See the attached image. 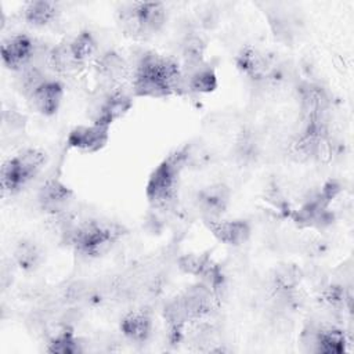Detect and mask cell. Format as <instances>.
Segmentation results:
<instances>
[{"label":"cell","instance_id":"7","mask_svg":"<svg viewBox=\"0 0 354 354\" xmlns=\"http://www.w3.org/2000/svg\"><path fill=\"white\" fill-rule=\"evenodd\" d=\"M178 268L188 275L201 278V282L207 285L214 295L224 283V275L220 266L213 261L209 253H187L178 257Z\"/></svg>","mask_w":354,"mask_h":354},{"label":"cell","instance_id":"3","mask_svg":"<svg viewBox=\"0 0 354 354\" xmlns=\"http://www.w3.org/2000/svg\"><path fill=\"white\" fill-rule=\"evenodd\" d=\"M187 160L188 151L184 147L171 152L152 170L145 185V196L153 207L167 209L176 203L180 174Z\"/></svg>","mask_w":354,"mask_h":354},{"label":"cell","instance_id":"24","mask_svg":"<svg viewBox=\"0 0 354 354\" xmlns=\"http://www.w3.org/2000/svg\"><path fill=\"white\" fill-rule=\"evenodd\" d=\"M187 88L195 93H212L217 87V76L214 69L205 64L189 73H185Z\"/></svg>","mask_w":354,"mask_h":354},{"label":"cell","instance_id":"27","mask_svg":"<svg viewBox=\"0 0 354 354\" xmlns=\"http://www.w3.org/2000/svg\"><path fill=\"white\" fill-rule=\"evenodd\" d=\"M299 282H300V272L296 267L288 266V267H281L278 270L275 277V285L282 292H289L295 289Z\"/></svg>","mask_w":354,"mask_h":354},{"label":"cell","instance_id":"13","mask_svg":"<svg viewBox=\"0 0 354 354\" xmlns=\"http://www.w3.org/2000/svg\"><path fill=\"white\" fill-rule=\"evenodd\" d=\"M108 126H101L97 123L79 124L73 127L66 138L69 148L84 153H94L101 151L109 141Z\"/></svg>","mask_w":354,"mask_h":354},{"label":"cell","instance_id":"17","mask_svg":"<svg viewBox=\"0 0 354 354\" xmlns=\"http://www.w3.org/2000/svg\"><path fill=\"white\" fill-rule=\"evenodd\" d=\"M95 71L104 82L111 84V87L120 86V83L131 75L129 64L115 50H108L98 55Z\"/></svg>","mask_w":354,"mask_h":354},{"label":"cell","instance_id":"14","mask_svg":"<svg viewBox=\"0 0 354 354\" xmlns=\"http://www.w3.org/2000/svg\"><path fill=\"white\" fill-rule=\"evenodd\" d=\"M133 106V97L120 86L111 87V91L102 98L100 106L95 111V115L91 119V123L101 126H108L118 119L123 118Z\"/></svg>","mask_w":354,"mask_h":354},{"label":"cell","instance_id":"12","mask_svg":"<svg viewBox=\"0 0 354 354\" xmlns=\"http://www.w3.org/2000/svg\"><path fill=\"white\" fill-rule=\"evenodd\" d=\"M35 55V41L25 33L7 37L1 43V59L6 68L21 72L30 65Z\"/></svg>","mask_w":354,"mask_h":354},{"label":"cell","instance_id":"21","mask_svg":"<svg viewBox=\"0 0 354 354\" xmlns=\"http://www.w3.org/2000/svg\"><path fill=\"white\" fill-rule=\"evenodd\" d=\"M47 59H48L50 66L59 73H71V72H76L82 68V65L76 61L68 40L55 44L48 51Z\"/></svg>","mask_w":354,"mask_h":354},{"label":"cell","instance_id":"15","mask_svg":"<svg viewBox=\"0 0 354 354\" xmlns=\"http://www.w3.org/2000/svg\"><path fill=\"white\" fill-rule=\"evenodd\" d=\"M64 98V86L54 79H46L29 95L30 106L43 116H53L58 112Z\"/></svg>","mask_w":354,"mask_h":354},{"label":"cell","instance_id":"16","mask_svg":"<svg viewBox=\"0 0 354 354\" xmlns=\"http://www.w3.org/2000/svg\"><path fill=\"white\" fill-rule=\"evenodd\" d=\"M301 119L328 116L330 97L328 91L315 83H304L299 88Z\"/></svg>","mask_w":354,"mask_h":354},{"label":"cell","instance_id":"4","mask_svg":"<svg viewBox=\"0 0 354 354\" xmlns=\"http://www.w3.org/2000/svg\"><path fill=\"white\" fill-rule=\"evenodd\" d=\"M214 292L199 282L171 299L165 307V318L174 332H180L187 322L202 319L213 307Z\"/></svg>","mask_w":354,"mask_h":354},{"label":"cell","instance_id":"23","mask_svg":"<svg viewBox=\"0 0 354 354\" xmlns=\"http://www.w3.org/2000/svg\"><path fill=\"white\" fill-rule=\"evenodd\" d=\"M69 41L71 50L76 58V61L83 66L88 62L97 53L98 44L94 35L90 30H82L76 33Z\"/></svg>","mask_w":354,"mask_h":354},{"label":"cell","instance_id":"1","mask_svg":"<svg viewBox=\"0 0 354 354\" xmlns=\"http://www.w3.org/2000/svg\"><path fill=\"white\" fill-rule=\"evenodd\" d=\"M131 91L137 97L163 98L187 88L181 64L156 51H144L131 72Z\"/></svg>","mask_w":354,"mask_h":354},{"label":"cell","instance_id":"11","mask_svg":"<svg viewBox=\"0 0 354 354\" xmlns=\"http://www.w3.org/2000/svg\"><path fill=\"white\" fill-rule=\"evenodd\" d=\"M210 234L224 245L241 246L252 235V225L243 218H203Z\"/></svg>","mask_w":354,"mask_h":354},{"label":"cell","instance_id":"26","mask_svg":"<svg viewBox=\"0 0 354 354\" xmlns=\"http://www.w3.org/2000/svg\"><path fill=\"white\" fill-rule=\"evenodd\" d=\"M47 351L59 353V354H75L82 351L79 339L71 329H64L50 339L47 343Z\"/></svg>","mask_w":354,"mask_h":354},{"label":"cell","instance_id":"5","mask_svg":"<svg viewBox=\"0 0 354 354\" xmlns=\"http://www.w3.org/2000/svg\"><path fill=\"white\" fill-rule=\"evenodd\" d=\"M46 152L28 147L8 158L1 165L0 185L3 195H14L25 188L44 167Z\"/></svg>","mask_w":354,"mask_h":354},{"label":"cell","instance_id":"6","mask_svg":"<svg viewBox=\"0 0 354 354\" xmlns=\"http://www.w3.org/2000/svg\"><path fill=\"white\" fill-rule=\"evenodd\" d=\"M167 19L166 7L162 3L140 1L122 6L119 22L130 35L145 37L162 30Z\"/></svg>","mask_w":354,"mask_h":354},{"label":"cell","instance_id":"9","mask_svg":"<svg viewBox=\"0 0 354 354\" xmlns=\"http://www.w3.org/2000/svg\"><path fill=\"white\" fill-rule=\"evenodd\" d=\"M72 199L73 191L57 177L47 178L37 191V203L40 209L53 217L64 214Z\"/></svg>","mask_w":354,"mask_h":354},{"label":"cell","instance_id":"19","mask_svg":"<svg viewBox=\"0 0 354 354\" xmlns=\"http://www.w3.org/2000/svg\"><path fill=\"white\" fill-rule=\"evenodd\" d=\"M59 14L58 4L55 1L36 0L29 1L22 8V18L26 24L35 28H44L53 24Z\"/></svg>","mask_w":354,"mask_h":354},{"label":"cell","instance_id":"8","mask_svg":"<svg viewBox=\"0 0 354 354\" xmlns=\"http://www.w3.org/2000/svg\"><path fill=\"white\" fill-rule=\"evenodd\" d=\"M235 65L243 76L254 82H263L271 77L277 68L272 55L253 46H246L238 53Z\"/></svg>","mask_w":354,"mask_h":354},{"label":"cell","instance_id":"20","mask_svg":"<svg viewBox=\"0 0 354 354\" xmlns=\"http://www.w3.org/2000/svg\"><path fill=\"white\" fill-rule=\"evenodd\" d=\"M314 350L325 354H339L346 350V336L335 326L318 328L314 333Z\"/></svg>","mask_w":354,"mask_h":354},{"label":"cell","instance_id":"25","mask_svg":"<svg viewBox=\"0 0 354 354\" xmlns=\"http://www.w3.org/2000/svg\"><path fill=\"white\" fill-rule=\"evenodd\" d=\"M14 259L21 270L32 271L41 263V250L33 241H21L14 252Z\"/></svg>","mask_w":354,"mask_h":354},{"label":"cell","instance_id":"18","mask_svg":"<svg viewBox=\"0 0 354 354\" xmlns=\"http://www.w3.org/2000/svg\"><path fill=\"white\" fill-rule=\"evenodd\" d=\"M120 330L129 340L144 343L152 333V317L145 310H133L122 318Z\"/></svg>","mask_w":354,"mask_h":354},{"label":"cell","instance_id":"2","mask_svg":"<svg viewBox=\"0 0 354 354\" xmlns=\"http://www.w3.org/2000/svg\"><path fill=\"white\" fill-rule=\"evenodd\" d=\"M124 227L109 220H86L64 231L66 242L84 257H98L109 252L124 235Z\"/></svg>","mask_w":354,"mask_h":354},{"label":"cell","instance_id":"22","mask_svg":"<svg viewBox=\"0 0 354 354\" xmlns=\"http://www.w3.org/2000/svg\"><path fill=\"white\" fill-rule=\"evenodd\" d=\"M205 51H206V43L202 37L199 36H189L181 48V58H183V72L189 73L191 71L202 66L203 58H205Z\"/></svg>","mask_w":354,"mask_h":354},{"label":"cell","instance_id":"10","mask_svg":"<svg viewBox=\"0 0 354 354\" xmlns=\"http://www.w3.org/2000/svg\"><path fill=\"white\" fill-rule=\"evenodd\" d=\"M195 203L202 218H221L231 203V189L224 183L206 185L198 191Z\"/></svg>","mask_w":354,"mask_h":354}]
</instances>
